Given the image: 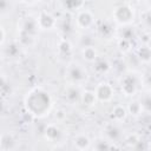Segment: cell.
I'll list each match as a JSON object with an SVG mask.
<instances>
[{
	"label": "cell",
	"mask_w": 151,
	"mask_h": 151,
	"mask_svg": "<svg viewBox=\"0 0 151 151\" xmlns=\"http://www.w3.org/2000/svg\"><path fill=\"white\" fill-rule=\"evenodd\" d=\"M44 137L50 143H59L63 138V130L55 123L47 124L44 130Z\"/></svg>",
	"instance_id": "12"
},
{
	"label": "cell",
	"mask_w": 151,
	"mask_h": 151,
	"mask_svg": "<svg viewBox=\"0 0 151 151\" xmlns=\"http://www.w3.org/2000/svg\"><path fill=\"white\" fill-rule=\"evenodd\" d=\"M98 55H99V54H98V52H97L94 45L87 46V47H83V50H81V57H83V59H84L86 63H88V64H92V63L97 59Z\"/></svg>",
	"instance_id": "24"
},
{
	"label": "cell",
	"mask_w": 151,
	"mask_h": 151,
	"mask_svg": "<svg viewBox=\"0 0 151 151\" xmlns=\"http://www.w3.org/2000/svg\"><path fill=\"white\" fill-rule=\"evenodd\" d=\"M110 116H111V119H112L113 122L123 123V122L127 118L129 112H127L126 106H124V105H122V104H117V105H114V106L111 109Z\"/></svg>",
	"instance_id": "17"
},
{
	"label": "cell",
	"mask_w": 151,
	"mask_h": 151,
	"mask_svg": "<svg viewBox=\"0 0 151 151\" xmlns=\"http://www.w3.org/2000/svg\"><path fill=\"white\" fill-rule=\"evenodd\" d=\"M140 78H142V85H144L146 88L151 90V71L145 72Z\"/></svg>",
	"instance_id": "34"
},
{
	"label": "cell",
	"mask_w": 151,
	"mask_h": 151,
	"mask_svg": "<svg viewBox=\"0 0 151 151\" xmlns=\"http://www.w3.org/2000/svg\"><path fill=\"white\" fill-rule=\"evenodd\" d=\"M140 22L145 26V28L151 29V9L147 8L140 14Z\"/></svg>",
	"instance_id": "30"
},
{
	"label": "cell",
	"mask_w": 151,
	"mask_h": 151,
	"mask_svg": "<svg viewBox=\"0 0 151 151\" xmlns=\"http://www.w3.org/2000/svg\"><path fill=\"white\" fill-rule=\"evenodd\" d=\"M97 33L101 39H111L114 35V26L113 22L109 20H101L96 25Z\"/></svg>",
	"instance_id": "14"
},
{
	"label": "cell",
	"mask_w": 151,
	"mask_h": 151,
	"mask_svg": "<svg viewBox=\"0 0 151 151\" xmlns=\"http://www.w3.org/2000/svg\"><path fill=\"white\" fill-rule=\"evenodd\" d=\"M140 149H142V150L149 149V145L146 144V142H143L142 139H140V140H139V142L133 146V150H140Z\"/></svg>",
	"instance_id": "36"
},
{
	"label": "cell",
	"mask_w": 151,
	"mask_h": 151,
	"mask_svg": "<svg viewBox=\"0 0 151 151\" xmlns=\"http://www.w3.org/2000/svg\"><path fill=\"white\" fill-rule=\"evenodd\" d=\"M81 92H83V88L81 86L79 85H76V84H70L65 87L64 90V99L73 105V104H77L78 101H80V98H81Z\"/></svg>",
	"instance_id": "10"
},
{
	"label": "cell",
	"mask_w": 151,
	"mask_h": 151,
	"mask_svg": "<svg viewBox=\"0 0 151 151\" xmlns=\"http://www.w3.org/2000/svg\"><path fill=\"white\" fill-rule=\"evenodd\" d=\"M18 42L22 47H34V45L37 44V35L19 31V33H18Z\"/></svg>",
	"instance_id": "20"
},
{
	"label": "cell",
	"mask_w": 151,
	"mask_h": 151,
	"mask_svg": "<svg viewBox=\"0 0 151 151\" xmlns=\"http://www.w3.org/2000/svg\"><path fill=\"white\" fill-rule=\"evenodd\" d=\"M18 28L20 32H26V33L34 34V35H38V32L40 31L37 18H33L31 15L21 18L20 22L18 24Z\"/></svg>",
	"instance_id": "9"
},
{
	"label": "cell",
	"mask_w": 151,
	"mask_h": 151,
	"mask_svg": "<svg viewBox=\"0 0 151 151\" xmlns=\"http://www.w3.org/2000/svg\"><path fill=\"white\" fill-rule=\"evenodd\" d=\"M54 117H55V119H57L58 122H63V120L66 118V112H65L63 109H58V110L55 111Z\"/></svg>",
	"instance_id": "35"
},
{
	"label": "cell",
	"mask_w": 151,
	"mask_h": 151,
	"mask_svg": "<svg viewBox=\"0 0 151 151\" xmlns=\"http://www.w3.org/2000/svg\"><path fill=\"white\" fill-rule=\"evenodd\" d=\"M91 138L85 133H79L73 138V146L77 150H88L91 149Z\"/></svg>",
	"instance_id": "19"
},
{
	"label": "cell",
	"mask_w": 151,
	"mask_h": 151,
	"mask_svg": "<svg viewBox=\"0 0 151 151\" xmlns=\"http://www.w3.org/2000/svg\"><path fill=\"white\" fill-rule=\"evenodd\" d=\"M57 52H58V57L66 61V60H70L72 59L73 57V53H74V50H73V45L71 44L70 40L63 38L58 41L57 44Z\"/></svg>",
	"instance_id": "11"
},
{
	"label": "cell",
	"mask_w": 151,
	"mask_h": 151,
	"mask_svg": "<svg viewBox=\"0 0 151 151\" xmlns=\"http://www.w3.org/2000/svg\"><path fill=\"white\" fill-rule=\"evenodd\" d=\"M13 92V86L9 83V80L6 79V77H2V81H1V94L5 98L6 96H11Z\"/></svg>",
	"instance_id": "29"
},
{
	"label": "cell",
	"mask_w": 151,
	"mask_h": 151,
	"mask_svg": "<svg viewBox=\"0 0 151 151\" xmlns=\"http://www.w3.org/2000/svg\"><path fill=\"white\" fill-rule=\"evenodd\" d=\"M140 139H142V138H140L138 134H136V133H132V134H129V136L124 137V142H125V144H126L127 146H130L131 149H133V146H134Z\"/></svg>",
	"instance_id": "32"
},
{
	"label": "cell",
	"mask_w": 151,
	"mask_h": 151,
	"mask_svg": "<svg viewBox=\"0 0 151 151\" xmlns=\"http://www.w3.org/2000/svg\"><path fill=\"white\" fill-rule=\"evenodd\" d=\"M138 1H147V0H138Z\"/></svg>",
	"instance_id": "40"
},
{
	"label": "cell",
	"mask_w": 151,
	"mask_h": 151,
	"mask_svg": "<svg viewBox=\"0 0 151 151\" xmlns=\"http://www.w3.org/2000/svg\"><path fill=\"white\" fill-rule=\"evenodd\" d=\"M37 20H38V24H39V27L41 31H52L58 27L57 18L47 11H41L38 14Z\"/></svg>",
	"instance_id": "8"
},
{
	"label": "cell",
	"mask_w": 151,
	"mask_h": 151,
	"mask_svg": "<svg viewBox=\"0 0 151 151\" xmlns=\"http://www.w3.org/2000/svg\"><path fill=\"white\" fill-rule=\"evenodd\" d=\"M117 44H118L119 50H120L123 53H129V52L131 51V48H132V41L126 40V39L119 38L118 41H117Z\"/></svg>",
	"instance_id": "31"
},
{
	"label": "cell",
	"mask_w": 151,
	"mask_h": 151,
	"mask_svg": "<svg viewBox=\"0 0 151 151\" xmlns=\"http://www.w3.org/2000/svg\"><path fill=\"white\" fill-rule=\"evenodd\" d=\"M25 111L34 118H45L53 107L51 93L41 86L32 87L24 98Z\"/></svg>",
	"instance_id": "1"
},
{
	"label": "cell",
	"mask_w": 151,
	"mask_h": 151,
	"mask_svg": "<svg viewBox=\"0 0 151 151\" xmlns=\"http://www.w3.org/2000/svg\"><path fill=\"white\" fill-rule=\"evenodd\" d=\"M22 2H25V4H35V2H38L39 0H21Z\"/></svg>",
	"instance_id": "38"
},
{
	"label": "cell",
	"mask_w": 151,
	"mask_h": 151,
	"mask_svg": "<svg viewBox=\"0 0 151 151\" xmlns=\"http://www.w3.org/2000/svg\"><path fill=\"white\" fill-rule=\"evenodd\" d=\"M146 4H147V7L151 9V0H147V1H146Z\"/></svg>",
	"instance_id": "39"
},
{
	"label": "cell",
	"mask_w": 151,
	"mask_h": 151,
	"mask_svg": "<svg viewBox=\"0 0 151 151\" xmlns=\"http://www.w3.org/2000/svg\"><path fill=\"white\" fill-rule=\"evenodd\" d=\"M92 70L97 76H106L112 70V64L106 57L98 55L92 63Z\"/></svg>",
	"instance_id": "13"
},
{
	"label": "cell",
	"mask_w": 151,
	"mask_h": 151,
	"mask_svg": "<svg viewBox=\"0 0 151 151\" xmlns=\"http://www.w3.org/2000/svg\"><path fill=\"white\" fill-rule=\"evenodd\" d=\"M116 144L107 140L106 138H100V139H97L92 146L93 150H98V151H101V150H110V149H116Z\"/></svg>",
	"instance_id": "26"
},
{
	"label": "cell",
	"mask_w": 151,
	"mask_h": 151,
	"mask_svg": "<svg viewBox=\"0 0 151 151\" xmlns=\"http://www.w3.org/2000/svg\"><path fill=\"white\" fill-rule=\"evenodd\" d=\"M14 11V5L12 0H0V13L2 18L8 17Z\"/></svg>",
	"instance_id": "27"
},
{
	"label": "cell",
	"mask_w": 151,
	"mask_h": 151,
	"mask_svg": "<svg viewBox=\"0 0 151 151\" xmlns=\"http://www.w3.org/2000/svg\"><path fill=\"white\" fill-rule=\"evenodd\" d=\"M97 97L94 93V90H83L81 92V98H80V103L85 106V107H93L97 104Z\"/></svg>",
	"instance_id": "21"
},
{
	"label": "cell",
	"mask_w": 151,
	"mask_h": 151,
	"mask_svg": "<svg viewBox=\"0 0 151 151\" xmlns=\"http://www.w3.org/2000/svg\"><path fill=\"white\" fill-rule=\"evenodd\" d=\"M65 74H66V78H67L70 84H76L79 86L85 85L90 78V74H88L86 66L83 65L81 63L73 61V60L67 63Z\"/></svg>",
	"instance_id": "2"
},
{
	"label": "cell",
	"mask_w": 151,
	"mask_h": 151,
	"mask_svg": "<svg viewBox=\"0 0 151 151\" xmlns=\"http://www.w3.org/2000/svg\"><path fill=\"white\" fill-rule=\"evenodd\" d=\"M63 7L68 12H78L84 8L85 0H60Z\"/></svg>",
	"instance_id": "23"
},
{
	"label": "cell",
	"mask_w": 151,
	"mask_h": 151,
	"mask_svg": "<svg viewBox=\"0 0 151 151\" xmlns=\"http://www.w3.org/2000/svg\"><path fill=\"white\" fill-rule=\"evenodd\" d=\"M139 85H142V78H139L134 72L124 73V76L119 81L120 92L127 98L134 97L138 93Z\"/></svg>",
	"instance_id": "4"
},
{
	"label": "cell",
	"mask_w": 151,
	"mask_h": 151,
	"mask_svg": "<svg viewBox=\"0 0 151 151\" xmlns=\"http://www.w3.org/2000/svg\"><path fill=\"white\" fill-rule=\"evenodd\" d=\"M126 109H127L129 116H132V117H134V118L140 117V116L144 113L139 99H132V100H130L129 104H127V106H126Z\"/></svg>",
	"instance_id": "22"
},
{
	"label": "cell",
	"mask_w": 151,
	"mask_h": 151,
	"mask_svg": "<svg viewBox=\"0 0 151 151\" xmlns=\"http://www.w3.org/2000/svg\"><path fill=\"white\" fill-rule=\"evenodd\" d=\"M94 93H96L97 100L99 103H104V104L112 101V99L114 98V88H113L112 84H110L109 81L98 83L94 88Z\"/></svg>",
	"instance_id": "7"
},
{
	"label": "cell",
	"mask_w": 151,
	"mask_h": 151,
	"mask_svg": "<svg viewBox=\"0 0 151 151\" xmlns=\"http://www.w3.org/2000/svg\"><path fill=\"white\" fill-rule=\"evenodd\" d=\"M17 147V139L11 132H4L0 137V150L11 151Z\"/></svg>",
	"instance_id": "16"
},
{
	"label": "cell",
	"mask_w": 151,
	"mask_h": 151,
	"mask_svg": "<svg viewBox=\"0 0 151 151\" xmlns=\"http://www.w3.org/2000/svg\"><path fill=\"white\" fill-rule=\"evenodd\" d=\"M79 44L81 47H87V46H92L93 45V39L91 35L88 34H83L79 39Z\"/></svg>",
	"instance_id": "33"
},
{
	"label": "cell",
	"mask_w": 151,
	"mask_h": 151,
	"mask_svg": "<svg viewBox=\"0 0 151 151\" xmlns=\"http://www.w3.org/2000/svg\"><path fill=\"white\" fill-rule=\"evenodd\" d=\"M103 134H104V138H106L107 140H110L114 144L119 143L120 140L124 139V133L120 127V123H117L113 120H111L110 123H106L104 125Z\"/></svg>",
	"instance_id": "6"
},
{
	"label": "cell",
	"mask_w": 151,
	"mask_h": 151,
	"mask_svg": "<svg viewBox=\"0 0 151 151\" xmlns=\"http://www.w3.org/2000/svg\"><path fill=\"white\" fill-rule=\"evenodd\" d=\"M0 31H1V39H0V45L4 46L6 44V29L4 26L0 27Z\"/></svg>",
	"instance_id": "37"
},
{
	"label": "cell",
	"mask_w": 151,
	"mask_h": 151,
	"mask_svg": "<svg viewBox=\"0 0 151 151\" xmlns=\"http://www.w3.org/2000/svg\"><path fill=\"white\" fill-rule=\"evenodd\" d=\"M1 47H2V57L4 58H7L9 60H14L21 55L22 46L19 42H8L7 45L5 44Z\"/></svg>",
	"instance_id": "15"
},
{
	"label": "cell",
	"mask_w": 151,
	"mask_h": 151,
	"mask_svg": "<svg viewBox=\"0 0 151 151\" xmlns=\"http://www.w3.org/2000/svg\"><path fill=\"white\" fill-rule=\"evenodd\" d=\"M119 38L133 41L137 38V31H136V28L132 25L122 26V29L119 31Z\"/></svg>",
	"instance_id": "25"
},
{
	"label": "cell",
	"mask_w": 151,
	"mask_h": 151,
	"mask_svg": "<svg viewBox=\"0 0 151 151\" xmlns=\"http://www.w3.org/2000/svg\"><path fill=\"white\" fill-rule=\"evenodd\" d=\"M74 25H76V27L84 29V31L90 29L96 25V17L90 9L83 8L77 12V15L74 19Z\"/></svg>",
	"instance_id": "5"
},
{
	"label": "cell",
	"mask_w": 151,
	"mask_h": 151,
	"mask_svg": "<svg viewBox=\"0 0 151 151\" xmlns=\"http://www.w3.org/2000/svg\"><path fill=\"white\" fill-rule=\"evenodd\" d=\"M136 19V12L130 4H120L112 11V20L119 26L132 25Z\"/></svg>",
	"instance_id": "3"
},
{
	"label": "cell",
	"mask_w": 151,
	"mask_h": 151,
	"mask_svg": "<svg viewBox=\"0 0 151 151\" xmlns=\"http://www.w3.org/2000/svg\"><path fill=\"white\" fill-rule=\"evenodd\" d=\"M136 55L138 57V59L142 64H144V65L151 64V46L149 44H142L137 48Z\"/></svg>",
	"instance_id": "18"
},
{
	"label": "cell",
	"mask_w": 151,
	"mask_h": 151,
	"mask_svg": "<svg viewBox=\"0 0 151 151\" xmlns=\"http://www.w3.org/2000/svg\"><path fill=\"white\" fill-rule=\"evenodd\" d=\"M143 111L146 114H151V93H143L139 98Z\"/></svg>",
	"instance_id": "28"
}]
</instances>
